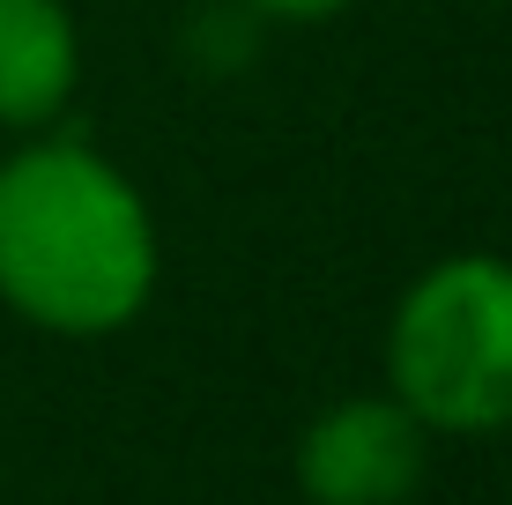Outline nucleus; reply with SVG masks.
I'll list each match as a JSON object with an SVG mask.
<instances>
[{
  "instance_id": "f257e3e1",
  "label": "nucleus",
  "mask_w": 512,
  "mask_h": 505,
  "mask_svg": "<svg viewBox=\"0 0 512 505\" xmlns=\"http://www.w3.org/2000/svg\"><path fill=\"white\" fill-rule=\"evenodd\" d=\"M156 290L149 201L82 142L0 164V305L45 335H112Z\"/></svg>"
},
{
  "instance_id": "f03ea898",
  "label": "nucleus",
  "mask_w": 512,
  "mask_h": 505,
  "mask_svg": "<svg viewBox=\"0 0 512 505\" xmlns=\"http://www.w3.org/2000/svg\"><path fill=\"white\" fill-rule=\"evenodd\" d=\"M386 379L423 431H512V260L453 253L423 268L386 327Z\"/></svg>"
},
{
  "instance_id": "7ed1b4c3",
  "label": "nucleus",
  "mask_w": 512,
  "mask_h": 505,
  "mask_svg": "<svg viewBox=\"0 0 512 505\" xmlns=\"http://www.w3.org/2000/svg\"><path fill=\"white\" fill-rule=\"evenodd\" d=\"M431 431L394 394H349L297 439V491L312 505H401L423 483Z\"/></svg>"
},
{
  "instance_id": "20e7f679",
  "label": "nucleus",
  "mask_w": 512,
  "mask_h": 505,
  "mask_svg": "<svg viewBox=\"0 0 512 505\" xmlns=\"http://www.w3.org/2000/svg\"><path fill=\"white\" fill-rule=\"evenodd\" d=\"M82 75L67 0H0V127H45Z\"/></svg>"
},
{
  "instance_id": "39448f33",
  "label": "nucleus",
  "mask_w": 512,
  "mask_h": 505,
  "mask_svg": "<svg viewBox=\"0 0 512 505\" xmlns=\"http://www.w3.org/2000/svg\"><path fill=\"white\" fill-rule=\"evenodd\" d=\"M253 8H268V15H305V23H320V15H342L349 0H253Z\"/></svg>"
}]
</instances>
